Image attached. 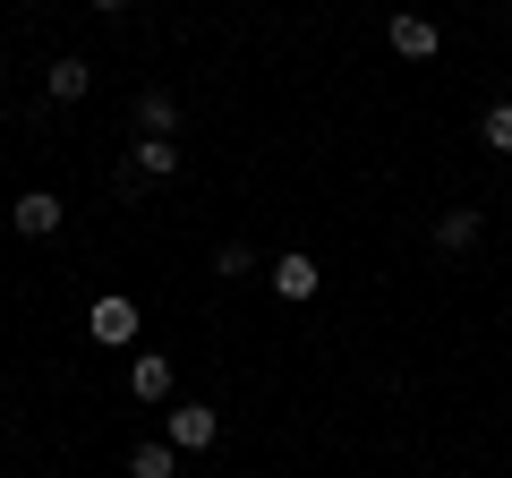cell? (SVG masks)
I'll return each mask as SVG.
<instances>
[{"instance_id": "cell-1", "label": "cell", "mask_w": 512, "mask_h": 478, "mask_svg": "<svg viewBox=\"0 0 512 478\" xmlns=\"http://www.w3.org/2000/svg\"><path fill=\"white\" fill-rule=\"evenodd\" d=\"M214 436H222V419H214L205 402H171V410H163V444H171V453H205Z\"/></svg>"}, {"instance_id": "cell-2", "label": "cell", "mask_w": 512, "mask_h": 478, "mask_svg": "<svg viewBox=\"0 0 512 478\" xmlns=\"http://www.w3.org/2000/svg\"><path fill=\"white\" fill-rule=\"evenodd\" d=\"M60 214H69V205H60L52 188H26V197L9 205V222H18V239H52V231H60Z\"/></svg>"}, {"instance_id": "cell-3", "label": "cell", "mask_w": 512, "mask_h": 478, "mask_svg": "<svg viewBox=\"0 0 512 478\" xmlns=\"http://www.w3.org/2000/svg\"><path fill=\"white\" fill-rule=\"evenodd\" d=\"M274 291L282 299H316L325 291V265H316L308 248H291V257H274Z\"/></svg>"}, {"instance_id": "cell-4", "label": "cell", "mask_w": 512, "mask_h": 478, "mask_svg": "<svg viewBox=\"0 0 512 478\" xmlns=\"http://www.w3.org/2000/svg\"><path fill=\"white\" fill-rule=\"evenodd\" d=\"M86 325H94V342H137V299H128V291L94 299V316H86Z\"/></svg>"}, {"instance_id": "cell-5", "label": "cell", "mask_w": 512, "mask_h": 478, "mask_svg": "<svg viewBox=\"0 0 512 478\" xmlns=\"http://www.w3.org/2000/svg\"><path fill=\"white\" fill-rule=\"evenodd\" d=\"M393 52H402V60H436V18H419V9H393Z\"/></svg>"}, {"instance_id": "cell-6", "label": "cell", "mask_w": 512, "mask_h": 478, "mask_svg": "<svg viewBox=\"0 0 512 478\" xmlns=\"http://www.w3.org/2000/svg\"><path fill=\"white\" fill-rule=\"evenodd\" d=\"M128 393H137V402H171V359L163 350H146V359L128 368Z\"/></svg>"}, {"instance_id": "cell-7", "label": "cell", "mask_w": 512, "mask_h": 478, "mask_svg": "<svg viewBox=\"0 0 512 478\" xmlns=\"http://www.w3.org/2000/svg\"><path fill=\"white\" fill-rule=\"evenodd\" d=\"M171 129H180V103H171L163 86H146L137 94V137H171Z\"/></svg>"}, {"instance_id": "cell-8", "label": "cell", "mask_w": 512, "mask_h": 478, "mask_svg": "<svg viewBox=\"0 0 512 478\" xmlns=\"http://www.w3.org/2000/svg\"><path fill=\"white\" fill-rule=\"evenodd\" d=\"M180 163H188V154H180V137H137V171H146V180H171Z\"/></svg>"}, {"instance_id": "cell-9", "label": "cell", "mask_w": 512, "mask_h": 478, "mask_svg": "<svg viewBox=\"0 0 512 478\" xmlns=\"http://www.w3.org/2000/svg\"><path fill=\"white\" fill-rule=\"evenodd\" d=\"M478 239V205H453V214H436V248H470Z\"/></svg>"}, {"instance_id": "cell-10", "label": "cell", "mask_w": 512, "mask_h": 478, "mask_svg": "<svg viewBox=\"0 0 512 478\" xmlns=\"http://www.w3.org/2000/svg\"><path fill=\"white\" fill-rule=\"evenodd\" d=\"M171 470H180L171 444H137V453H128V478H171Z\"/></svg>"}, {"instance_id": "cell-11", "label": "cell", "mask_w": 512, "mask_h": 478, "mask_svg": "<svg viewBox=\"0 0 512 478\" xmlns=\"http://www.w3.org/2000/svg\"><path fill=\"white\" fill-rule=\"evenodd\" d=\"M86 86H94V69H86V60H52V103H77Z\"/></svg>"}, {"instance_id": "cell-12", "label": "cell", "mask_w": 512, "mask_h": 478, "mask_svg": "<svg viewBox=\"0 0 512 478\" xmlns=\"http://www.w3.org/2000/svg\"><path fill=\"white\" fill-rule=\"evenodd\" d=\"M478 137H487V154H512V103H487V120H478Z\"/></svg>"}, {"instance_id": "cell-13", "label": "cell", "mask_w": 512, "mask_h": 478, "mask_svg": "<svg viewBox=\"0 0 512 478\" xmlns=\"http://www.w3.org/2000/svg\"><path fill=\"white\" fill-rule=\"evenodd\" d=\"M94 9H128V0H94Z\"/></svg>"}, {"instance_id": "cell-14", "label": "cell", "mask_w": 512, "mask_h": 478, "mask_svg": "<svg viewBox=\"0 0 512 478\" xmlns=\"http://www.w3.org/2000/svg\"><path fill=\"white\" fill-rule=\"evenodd\" d=\"M504 18H512V9H504Z\"/></svg>"}]
</instances>
